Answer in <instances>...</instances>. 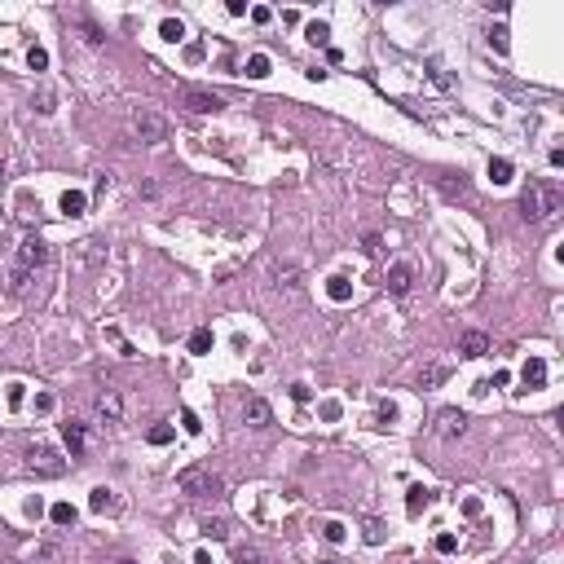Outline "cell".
<instances>
[{"instance_id": "1", "label": "cell", "mask_w": 564, "mask_h": 564, "mask_svg": "<svg viewBox=\"0 0 564 564\" xmlns=\"http://www.w3.org/2000/svg\"><path fill=\"white\" fill-rule=\"evenodd\" d=\"M560 207H564V190L556 186V181H529L525 194H520L525 221H551Z\"/></svg>"}, {"instance_id": "2", "label": "cell", "mask_w": 564, "mask_h": 564, "mask_svg": "<svg viewBox=\"0 0 564 564\" xmlns=\"http://www.w3.org/2000/svg\"><path fill=\"white\" fill-rule=\"evenodd\" d=\"M40 264H49V243L40 234H27L18 247V260H13V274H9V291H23Z\"/></svg>"}, {"instance_id": "3", "label": "cell", "mask_w": 564, "mask_h": 564, "mask_svg": "<svg viewBox=\"0 0 564 564\" xmlns=\"http://www.w3.org/2000/svg\"><path fill=\"white\" fill-rule=\"evenodd\" d=\"M128 128H132V137H137L141 146H159V141H168V120L155 110V106H137L132 110V120H128Z\"/></svg>"}, {"instance_id": "4", "label": "cell", "mask_w": 564, "mask_h": 564, "mask_svg": "<svg viewBox=\"0 0 564 564\" xmlns=\"http://www.w3.org/2000/svg\"><path fill=\"white\" fill-rule=\"evenodd\" d=\"M177 485H181V494H190V499H217V494H221V476L212 468H203V463H194V468H186L177 476Z\"/></svg>"}, {"instance_id": "5", "label": "cell", "mask_w": 564, "mask_h": 564, "mask_svg": "<svg viewBox=\"0 0 564 564\" xmlns=\"http://www.w3.org/2000/svg\"><path fill=\"white\" fill-rule=\"evenodd\" d=\"M27 472L31 476H62L66 459L58 450H49V445H31V450H27Z\"/></svg>"}, {"instance_id": "6", "label": "cell", "mask_w": 564, "mask_h": 564, "mask_svg": "<svg viewBox=\"0 0 564 564\" xmlns=\"http://www.w3.org/2000/svg\"><path fill=\"white\" fill-rule=\"evenodd\" d=\"M181 102H186L194 115H217V110L225 106L217 93H207V89H194V84H181Z\"/></svg>"}, {"instance_id": "7", "label": "cell", "mask_w": 564, "mask_h": 564, "mask_svg": "<svg viewBox=\"0 0 564 564\" xmlns=\"http://www.w3.org/2000/svg\"><path fill=\"white\" fill-rule=\"evenodd\" d=\"M463 432H468V414L454 410V406L437 410V437H441V441H459Z\"/></svg>"}, {"instance_id": "8", "label": "cell", "mask_w": 564, "mask_h": 564, "mask_svg": "<svg viewBox=\"0 0 564 564\" xmlns=\"http://www.w3.org/2000/svg\"><path fill=\"white\" fill-rule=\"evenodd\" d=\"M93 410H97V419H102V423H120L124 419V397H120V388H102V392H97V402H93Z\"/></svg>"}, {"instance_id": "9", "label": "cell", "mask_w": 564, "mask_h": 564, "mask_svg": "<svg viewBox=\"0 0 564 564\" xmlns=\"http://www.w3.org/2000/svg\"><path fill=\"white\" fill-rule=\"evenodd\" d=\"M243 423L247 428H269L274 423V410L264 397H247V406H243Z\"/></svg>"}, {"instance_id": "10", "label": "cell", "mask_w": 564, "mask_h": 564, "mask_svg": "<svg viewBox=\"0 0 564 564\" xmlns=\"http://www.w3.org/2000/svg\"><path fill=\"white\" fill-rule=\"evenodd\" d=\"M410 282H414V269H410L406 260L388 264V291H392V295H406V291H410Z\"/></svg>"}, {"instance_id": "11", "label": "cell", "mask_w": 564, "mask_h": 564, "mask_svg": "<svg viewBox=\"0 0 564 564\" xmlns=\"http://www.w3.org/2000/svg\"><path fill=\"white\" fill-rule=\"evenodd\" d=\"M62 441H66V450H71V459H79L84 454V441H89V432H84V423H62Z\"/></svg>"}, {"instance_id": "12", "label": "cell", "mask_w": 564, "mask_h": 564, "mask_svg": "<svg viewBox=\"0 0 564 564\" xmlns=\"http://www.w3.org/2000/svg\"><path fill=\"white\" fill-rule=\"evenodd\" d=\"M459 353L463 357H485L489 353V340L480 335V331H463V335H459Z\"/></svg>"}, {"instance_id": "13", "label": "cell", "mask_w": 564, "mask_h": 564, "mask_svg": "<svg viewBox=\"0 0 564 564\" xmlns=\"http://www.w3.org/2000/svg\"><path fill=\"white\" fill-rule=\"evenodd\" d=\"M58 207H62V217H84L89 194H84V190H66V194L58 198Z\"/></svg>"}, {"instance_id": "14", "label": "cell", "mask_w": 564, "mask_h": 564, "mask_svg": "<svg viewBox=\"0 0 564 564\" xmlns=\"http://www.w3.org/2000/svg\"><path fill=\"white\" fill-rule=\"evenodd\" d=\"M520 379H525V388H542L546 384V361L542 357H529L525 366H520Z\"/></svg>"}, {"instance_id": "15", "label": "cell", "mask_w": 564, "mask_h": 564, "mask_svg": "<svg viewBox=\"0 0 564 564\" xmlns=\"http://www.w3.org/2000/svg\"><path fill=\"white\" fill-rule=\"evenodd\" d=\"M445 379H450V366H445V361H428V366L419 371V384L423 388H441Z\"/></svg>"}, {"instance_id": "16", "label": "cell", "mask_w": 564, "mask_h": 564, "mask_svg": "<svg viewBox=\"0 0 564 564\" xmlns=\"http://www.w3.org/2000/svg\"><path fill=\"white\" fill-rule=\"evenodd\" d=\"M437 186H441V194L445 198H472V186H468V181H454V177H437Z\"/></svg>"}, {"instance_id": "17", "label": "cell", "mask_w": 564, "mask_h": 564, "mask_svg": "<svg viewBox=\"0 0 564 564\" xmlns=\"http://www.w3.org/2000/svg\"><path fill=\"white\" fill-rule=\"evenodd\" d=\"M326 295H331V300H335V305H344L348 295H353V282H348L344 274H335V278H326Z\"/></svg>"}, {"instance_id": "18", "label": "cell", "mask_w": 564, "mask_h": 564, "mask_svg": "<svg viewBox=\"0 0 564 564\" xmlns=\"http://www.w3.org/2000/svg\"><path fill=\"white\" fill-rule=\"evenodd\" d=\"M432 503V489H423V485H410V494H406V511L410 516H419V511Z\"/></svg>"}, {"instance_id": "19", "label": "cell", "mask_w": 564, "mask_h": 564, "mask_svg": "<svg viewBox=\"0 0 564 564\" xmlns=\"http://www.w3.org/2000/svg\"><path fill=\"white\" fill-rule=\"evenodd\" d=\"M49 520H53L58 529H66V525H75V520H79V511H75L71 503H53V507H49Z\"/></svg>"}, {"instance_id": "20", "label": "cell", "mask_w": 564, "mask_h": 564, "mask_svg": "<svg viewBox=\"0 0 564 564\" xmlns=\"http://www.w3.org/2000/svg\"><path fill=\"white\" fill-rule=\"evenodd\" d=\"M489 177H494V186H507V181L516 177V163L511 159H489Z\"/></svg>"}, {"instance_id": "21", "label": "cell", "mask_w": 564, "mask_h": 564, "mask_svg": "<svg viewBox=\"0 0 564 564\" xmlns=\"http://www.w3.org/2000/svg\"><path fill=\"white\" fill-rule=\"evenodd\" d=\"M361 542H366V546H379V542H384V520H366V525H361Z\"/></svg>"}, {"instance_id": "22", "label": "cell", "mask_w": 564, "mask_h": 564, "mask_svg": "<svg viewBox=\"0 0 564 564\" xmlns=\"http://www.w3.org/2000/svg\"><path fill=\"white\" fill-rule=\"evenodd\" d=\"M234 564H269L260 546H234Z\"/></svg>"}, {"instance_id": "23", "label": "cell", "mask_w": 564, "mask_h": 564, "mask_svg": "<svg viewBox=\"0 0 564 564\" xmlns=\"http://www.w3.org/2000/svg\"><path fill=\"white\" fill-rule=\"evenodd\" d=\"M274 278H278V291H282V287H287V291L300 287V269H295V264H287V269H274Z\"/></svg>"}, {"instance_id": "24", "label": "cell", "mask_w": 564, "mask_h": 564, "mask_svg": "<svg viewBox=\"0 0 564 564\" xmlns=\"http://www.w3.org/2000/svg\"><path fill=\"white\" fill-rule=\"evenodd\" d=\"M190 353H212V331L207 326H198L190 335Z\"/></svg>"}, {"instance_id": "25", "label": "cell", "mask_w": 564, "mask_h": 564, "mask_svg": "<svg viewBox=\"0 0 564 564\" xmlns=\"http://www.w3.org/2000/svg\"><path fill=\"white\" fill-rule=\"evenodd\" d=\"M177 432H172V423H155L150 428V432H146V441H150V445H168Z\"/></svg>"}, {"instance_id": "26", "label": "cell", "mask_w": 564, "mask_h": 564, "mask_svg": "<svg viewBox=\"0 0 564 564\" xmlns=\"http://www.w3.org/2000/svg\"><path fill=\"white\" fill-rule=\"evenodd\" d=\"M322 538H326V542H344V538H348L344 520H322Z\"/></svg>"}, {"instance_id": "27", "label": "cell", "mask_w": 564, "mask_h": 564, "mask_svg": "<svg viewBox=\"0 0 564 564\" xmlns=\"http://www.w3.org/2000/svg\"><path fill=\"white\" fill-rule=\"evenodd\" d=\"M247 75H252V79L269 75V58H264V53H252V58H247Z\"/></svg>"}, {"instance_id": "28", "label": "cell", "mask_w": 564, "mask_h": 564, "mask_svg": "<svg viewBox=\"0 0 564 564\" xmlns=\"http://www.w3.org/2000/svg\"><path fill=\"white\" fill-rule=\"evenodd\" d=\"M428 75H432V84H437V89H450V84H454V79H450V71H445L441 62H428Z\"/></svg>"}, {"instance_id": "29", "label": "cell", "mask_w": 564, "mask_h": 564, "mask_svg": "<svg viewBox=\"0 0 564 564\" xmlns=\"http://www.w3.org/2000/svg\"><path fill=\"white\" fill-rule=\"evenodd\" d=\"M27 66H31V71H44V66H49V53H44L40 44H31V49H27Z\"/></svg>"}, {"instance_id": "30", "label": "cell", "mask_w": 564, "mask_h": 564, "mask_svg": "<svg viewBox=\"0 0 564 564\" xmlns=\"http://www.w3.org/2000/svg\"><path fill=\"white\" fill-rule=\"evenodd\" d=\"M181 428H186L190 437H198V432H203V423H198V414H194V410H181Z\"/></svg>"}, {"instance_id": "31", "label": "cell", "mask_w": 564, "mask_h": 564, "mask_svg": "<svg viewBox=\"0 0 564 564\" xmlns=\"http://www.w3.org/2000/svg\"><path fill=\"white\" fill-rule=\"evenodd\" d=\"M159 31H163V40H181V36H186V27H181L177 18H163V27H159Z\"/></svg>"}, {"instance_id": "32", "label": "cell", "mask_w": 564, "mask_h": 564, "mask_svg": "<svg viewBox=\"0 0 564 564\" xmlns=\"http://www.w3.org/2000/svg\"><path fill=\"white\" fill-rule=\"evenodd\" d=\"M489 44L499 49V53H507V27L499 23V27H489Z\"/></svg>"}, {"instance_id": "33", "label": "cell", "mask_w": 564, "mask_h": 564, "mask_svg": "<svg viewBox=\"0 0 564 564\" xmlns=\"http://www.w3.org/2000/svg\"><path fill=\"white\" fill-rule=\"evenodd\" d=\"M203 534L221 542V538H229V529H225V520H203Z\"/></svg>"}, {"instance_id": "34", "label": "cell", "mask_w": 564, "mask_h": 564, "mask_svg": "<svg viewBox=\"0 0 564 564\" xmlns=\"http://www.w3.org/2000/svg\"><path fill=\"white\" fill-rule=\"evenodd\" d=\"M110 503H115V499H110V489H93V499H89V507H93V511H106Z\"/></svg>"}, {"instance_id": "35", "label": "cell", "mask_w": 564, "mask_h": 564, "mask_svg": "<svg viewBox=\"0 0 564 564\" xmlns=\"http://www.w3.org/2000/svg\"><path fill=\"white\" fill-rule=\"evenodd\" d=\"M326 36H331L326 23H309V40H313V44H326Z\"/></svg>"}, {"instance_id": "36", "label": "cell", "mask_w": 564, "mask_h": 564, "mask_svg": "<svg viewBox=\"0 0 564 564\" xmlns=\"http://www.w3.org/2000/svg\"><path fill=\"white\" fill-rule=\"evenodd\" d=\"M375 419H379V423H392V419H397V406H392V402H379V406H375Z\"/></svg>"}, {"instance_id": "37", "label": "cell", "mask_w": 564, "mask_h": 564, "mask_svg": "<svg viewBox=\"0 0 564 564\" xmlns=\"http://www.w3.org/2000/svg\"><path fill=\"white\" fill-rule=\"evenodd\" d=\"M361 247H366V256H379V252H384V238H379V234H366V238H361Z\"/></svg>"}, {"instance_id": "38", "label": "cell", "mask_w": 564, "mask_h": 564, "mask_svg": "<svg viewBox=\"0 0 564 564\" xmlns=\"http://www.w3.org/2000/svg\"><path fill=\"white\" fill-rule=\"evenodd\" d=\"M454 546H459V538H454V534H441V538H437V551H441V556H450Z\"/></svg>"}, {"instance_id": "39", "label": "cell", "mask_w": 564, "mask_h": 564, "mask_svg": "<svg viewBox=\"0 0 564 564\" xmlns=\"http://www.w3.org/2000/svg\"><path fill=\"white\" fill-rule=\"evenodd\" d=\"M489 384H494V388H507V384H511V375H507V371H494ZM489 384H485V388H489Z\"/></svg>"}, {"instance_id": "40", "label": "cell", "mask_w": 564, "mask_h": 564, "mask_svg": "<svg viewBox=\"0 0 564 564\" xmlns=\"http://www.w3.org/2000/svg\"><path fill=\"white\" fill-rule=\"evenodd\" d=\"M269 18H274V13L264 9V5H256V9H252V23H260V27H264V23H269Z\"/></svg>"}, {"instance_id": "41", "label": "cell", "mask_w": 564, "mask_h": 564, "mask_svg": "<svg viewBox=\"0 0 564 564\" xmlns=\"http://www.w3.org/2000/svg\"><path fill=\"white\" fill-rule=\"evenodd\" d=\"M291 397H295V402H309L313 392H309V384H291Z\"/></svg>"}, {"instance_id": "42", "label": "cell", "mask_w": 564, "mask_h": 564, "mask_svg": "<svg viewBox=\"0 0 564 564\" xmlns=\"http://www.w3.org/2000/svg\"><path fill=\"white\" fill-rule=\"evenodd\" d=\"M318 564H344V560H335V556H322V560H318Z\"/></svg>"}, {"instance_id": "43", "label": "cell", "mask_w": 564, "mask_h": 564, "mask_svg": "<svg viewBox=\"0 0 564 564\" xmlns=\"http://www.w3.org/2000/svg\"><path fill=\"white\" fill-rule=\"evenodd\" d=\"M115 564H137V560H128V556H124V560H115Z\"/></svg>"}, {"instance_id": "44", "label": "cell", "mask_w": 564, "mask_h": 564, "mask_svg": "<svg viewBox=\"0 0 564 564\" xmlns=\"http://www.w3.org/2000/svg\"><path fill=\"white\" fill-rule=\"evenodd\" d=\"M0 177H5V159H0Z\"/></svg>"}]
</instances>
